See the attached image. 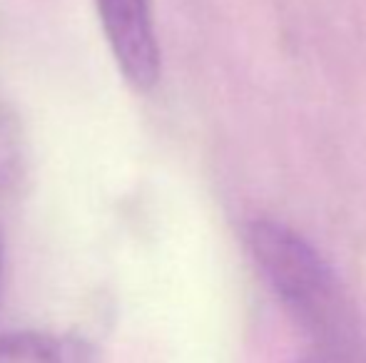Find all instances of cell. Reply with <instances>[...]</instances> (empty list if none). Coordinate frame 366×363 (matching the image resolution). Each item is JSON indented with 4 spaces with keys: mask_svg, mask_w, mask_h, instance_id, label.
Masks as SVG:
<instances>
[{
    "mask_svg": "<svg viewBox=\"0 0 366 363\" xmlns=\"http://www.w3.org/2000/svg\"><path fill=\"white\" fill-rule=\"evenodd\" d=\"M247 247L280 301L309 331L334 339L347 326V304L322 254L277 219L247 224Z\"/></svg>",
    "mask_w": 366,
    "mask_h": 363,
    "instance_id": "cell-1",
    "label": "cell"
},
{
    "mask_svg": "<svg viewBox=\"0 0 366 363\" xmlns=\"http://www.w3.org/2000/svg\"><path fill=\"white\" fill-rule=\"evenodd\" d=\"M102 35L125 83L149 92L162 70L152 0H92Z\"/></svg>",
    "mask_w": 366,
    "mask_h": 363,
    "instance_id": "cell-2",
    "label": "cell"
},
{
    "mask_svg": "<svg viewBox=\"0 0 366 363\" xmlns=\"http://www.w3.org/2000/svg\"><path fill=\"white\" fill-rule=\"evenodd\" d=\"M80 339L53 331H10L0 336V363H87Z\"/></svg>",
    "mask_w": 366,
    "mask_h": 363,
    "instance_id": "cell-3",
    "label": "cell"
},
{
    "mask_svg": "<svg viewBox=\"0 0 366 363\" xmlns=\"http://www.w3.org/2000/svg\"><path fill=\"white\" fill-rule=\"evenodd\" d=\"M28 172V142L20 117L8 105H0V202L20 189Z\"/></svg>",
    "mask_w": 366,
    "mask_h": 363,
    "instance_id": "cell-4",
    "label": "cell"
},
{
    "mask_svg": "<svg viewBox=\"0 0 366 363\" xmlns=\"http://www.w3.org/2000/svg\"><path fill=\"white\" fill-rule=\"evenodd\" d=\"M0 284H3V239H0Z\"/></svg>",
    "mask_w": 366,
    "mask_h": 363,
    "instance_id": "cell-5",
    "label": "cell"
},
{
    "mask_svg": "<svg viewBox=\"0 0 366 363\" xmlns=\"http://www.w3.org/2000/svg\"><path fill=\"white\" fill-rule=\"evenodd\" d=\"M307 363H337V361H332V359H309Z\"/></svg>",
    "mask_w": 366,
    "mask_h": 363,
    "instance_id": "cell-6",
    "label": "cell"
}]
</instances>
